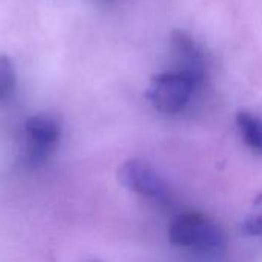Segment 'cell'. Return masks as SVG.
<instances>
[{"label": "cell", "instance_id": "277c9868", "mask_svg": "<svg viewBox=\"0 0 262 262\" xmlns=\"http://www.w3.org/2000/svg\"><path fill=\"white\" fill-rule=\"evenodd\" d=\"M117 181L123 188L147 199L167 202L171 196L170 187L159 171L141 159L125 161L117 170Z\"/></svg>", "mask_w": 262, "mask_h": 262}, {"label": "cell", "instance_id": "7a4b0ae2", "mask_svg": "<svg viewBox=\"0 0 262 262\" xmlns=\"http://www.w3.org/2000/svg\"><path fill=\"white\" fill-rule=\"evenodd\" d=\"M62 136L57 117L48 113L30 116L20 133V161L28 168L42 167L56 151Z\"/></svg>", "mask_w": 262, "mask_h": 262}, {"label": "cell", "instance_id": "5b68a950", "mask_svg": "<svg viewBox=\"0 0 262 262\" xmlns=\"http://www.w3.org/2000/svg\"><path fill=\"white\" fill-rule=\"evenodd\" d=\"M171 51L178 65L176 71L188 74L202 85L207 77V60L194 39L184 31H174L171 34Z\"/></svg>", "mask_w": 262, "mask_h": 262}, {"label": "cell", "instance_id": "9c48e42d", "mask_svg": "<svg viewBox=\"0 0 262 262\" xmlns=\"http://www.w3.org/2000/svg\"><path fill=\"white\" fill-rule=\"evenodd\" d=\"M82 262H100V260H97V259H85Z\"/></svg>", "mask_w": 262, "mask_h": 262}, {"label": "cell", "instance_id": "8992f818", "mask_svg": "<svg viewBox=\"0 0 262 262\" xmlns=\"http://www.w3.org/2000/svg\"><path fill=\"white\" fill-rule=\"evenodd\" d=\"M236 123L245 145L254 153L262 155V119L250 111H239Z\"/></svg>", "mask_w": 262, "mask_h": 262}, {"label": "cell", "instance_id": "52a82bcc", "mask_svg": "<svg viewBox=\"0 0 262 262\" xmlns=\"http://www.w3.org/2000/svg\"><path fill=\"white\" fill-rule=\"evenodd\" d=\"M17 90V71L8 56H0V105L10 102Z\"/></svg>", "mask_w": 262, "mask_h": 262}, {"label": "cell", "instance_id": "ba28073f", "mask_svg": "<svg viewBox=\"0 0 262 262\" xmlns=\"http://www.w3.org/2000/svg\"><path fill=\"white\" fill-rule=\"evenodd\" d=\"M242 230L250 236H262V194H259L244 217Z\"/></svg>", "mask_w": 262, "mask_h": 262}, {"label": "cell", "instance_id": "3957f363", "mask_svg": "<svg viewBox=\"0 0 262 262\" xmlns=\"http://www.w3.org/2000/svg\"><path fill=\"white\" fill-rule=\"evenodd\" d=\"M199 86L193 77L174 70L155 76L147 96L159 113L176 114L185 110Z\"/></svg>", "mask_w": 262, "mask_h": 262}, {"label": "cell", "instance_id": "6da1fadb", "mask_svg": "<svg viewBox=\"0 0 262 262\" xmlns=\"http://www.w3.org/2000/svg\"><path fill=\"white\" fill-rule=\"evenodd\" d=\"M173 245L201 256H219L225 250L224 230L202 213H182L170 225Z\"/></svg>", "mask_w": 262, "mask_h": 262}]
</instances>
